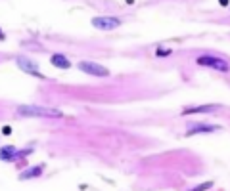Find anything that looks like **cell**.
<instances>
[{
	"label": "cell",
	"instance_id": "277c9868",
	"mask_svg": "<svg viewBox=\"0 0 230 191\" xmlns=\"http://www.w3.org/2000/svg\"><path fill=\"white\" fill-rule=\"evenodd\" d=\"M201 65H209V67H217V69H221V71H226L228 67H226V63H222V61H219V59H213V57H199L197 59Z\"/></svg>",
	"mask_w": 230,
	"mask_h": 191
},
{
	"label": "cell",
	"instance_id": "8992f818",
	"mask_svg": "<svg viewBox=\"0 0 230 191\" xmlns=\"http://www.w3.org/2000/svg\"><path fill=\"white\" fill-rule=\"evenodd\" d=\"M52 63H54L56 67H62V69H67V67H69V61L65 59L63 55H60V54H56V55L52 57Z\"/></svg>",
	"mask_w": 230,
	"mask_h": 191
},
{
	"label": "cell",
	"instance_id": "30bf717a",
	"mask_svg": "<svg viewBox=\"0 0 230 191\" xmlns=\"http://www.w3.org/2000/svg\"><path fill=\"white\" fill-rule=\"evenodd\" d=\"M221 4H222V6H226V4H228V0H221Z\"/></svg>",
	"mask_w": 230,
	"mask_h": 191
},
{
	"label": "cell",
	"instance_id": "7a4b0ae2",
	"mask_svg": "<svg viewBox=\"0 0 230 191\" xmlns=\"http://www.w3.org/2000/svg\"><path fill=\"white\" fill-rule=\"evenodd\" d=\"M79 69L84 71V73H88V75H94V77H107L109 75V71L102 65H98V63H90V61H82L79 63Z\"/></svg>",
	"mask_w": 230,
	"mask_h": 191
},
{
	"label": "cell",
	"instance_id": "3957f363",
	"mask_svg": "<svg viewBox=\"0 0 230 191\" xmlns=\"http://www.w3.org/2000/svg\"><path fill=\"white\" fill-rule=\"evenodd\" d=\"M92 25L98 27V29H115V27H119V19H115V17H96V19H92Z\"/></svg>",
	"mask_w": 230,
	"mask_h": 191
},
{
	"label": "cell",
	"instance_id": "52a82bcc",
	"mask_svg": "<svg viewBox=\"0 0 230 191\" xmlns=\"http://www.w3.org/2000/svg\"><path fill=\"white\" fill-rule=\"evenodd\" d=\"M207 111H215V105H209V107H194V109H188L186 113H207Z\"/></svg>",
	"mask_w": 230,
	"mask_h": 191
},
{
	"label": "cell",
	"instance_id": "9c48e42d",
	"mask_svg": "<svg viewBox=\"0 0 230 191\" xmlns=\"http://www.w3.org/2000/svg\"><path fill=\"white\" fill-rule=\"evenodd\" d=\"M190 130L192 132H211V130H215V126H190Z\"/></svg>",
	"mask_w": 230,
	"mask_h": 191
},
{
	"label": "cell",
	"instance_id": "ba28073f",
	"mask_svg": "<svg viewBox=\"0 0 230 191\" xmlns=\"http://www.w3.org/2000/svg\"><path fill=\"white\" fill-rule=\"evenodd\" d=\"M38 174H40V166L35 168V170H27V172H23V174H21V180L29 178V176H38Z\"/></svg>",
	"mask_w": 230,
	"mask_h": 191
},
{
	"label": "cell",
	"instance_id": "5b68a950",
	"mask_svg": "<svg viewBox=\"0 0 230 191\" xmlns=\"http://www.w3.org/2000/svg\"><path fill=\"white\" fill-rule=\"evenodd\" d=\"M17 63H19V67H21V69H25L27 73H31V75H37V77H40V73L37 71V67H35L33 63H29V61H25V59H23V57H21V59H17Z\"/></svg>",
	"mask_w": 230,
	"mask_h": 191
},
{
	"label": "cell",
	"instance_id": "6da1fadb",
	"mask_svg": "<svg viewBox=\"0 0 230 191\" xmlns=\"http://www.w3.org/2000/svg\"><path fill=\"white\" fill-rule=\"evenodd\" d=\"M21 115H31V117H54V119H58V117H62L60 111L56 109H48V107H37V105H23L17 109Z\"/></svg>",
	"mask_w": 230,
	"mask_h": 191
}]
</instances>
